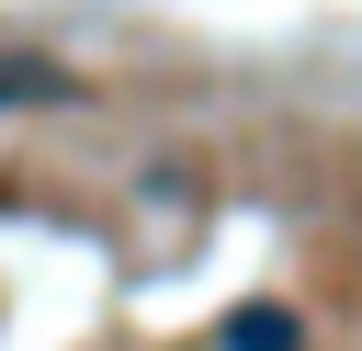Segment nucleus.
I'll list each match as a JSON object with an SVG mask.
<instances>
[{"label": "nucleus", "mask_w": 362, "mask_h": 351, "mask_svg": "<svg viewBox=\"0 0 362 351\" xmlns=\"http://www.w3.org/2000/svg\"><path fill=\"white\" fill-rule=\"evenodd\" d=\"M57 91V68H34V57H0V102H45Z\"/></svg>", "instance_id": "nucleus-2"}, {"label": "nucleus", "mask_w": 362, "mask_h": 351, "mask_svg": "<svg viewBox=\"0 0 362 351\" xmlns=\"http://www.w3.org/2000/svg\"><path fill=\"white\" fill-rule=\"evenodd\" d=\"M215 351H294V317H283V306H238V317L215 328Z\"/></svg>", "instance_id": "nucleus-1"}]
</instances>
